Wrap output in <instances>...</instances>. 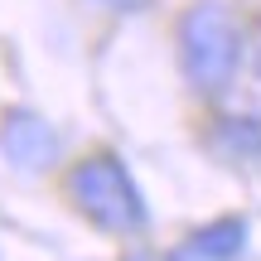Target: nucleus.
Returning <instances> with one entry per match:
<instances>
[{"label": "nucleus", "instance_id": "obj_6", "mask_svg": "<svg viewBox=\"0 0 261 261\" xmlns=\"http://www.w3.org/2000/svg\"><path fill=\"white\" fill-rule=\"evenodd\" d=\"M97 5H107V10H121V15H130V10H145L150 0H97Z\"/></svg>", "mask_w": 261, "mask_h": 261}, {"label": "nucleus", "instance_id": "obj_4", "mask_svg": "<svg viewBox=\"0 0 261 261\" xmlns=\"http://www.w3.org/2000/svg\"><path fill=\"white\" fill-rule=\"evenodd\" d=\"M247 232H252L247 218H213V223L194 227V232L169 252V261H242Z\"/></svg>", "mask_w": 261, "mask_h": 261}, {"label": "nucleus", "instance_id": "obj_5", "mask_svg": "<svg viewBox=\"0 0 261 261\" xmlns=\"http://www.w3.org/2000/svg\"><path fill=\"white\" fill-rule=\"evenodd\" d=\"M208 140H213V150L227 155V160H261V112L223 116Z\"/></svg>", "mask_w": 261, "mask_h": 261}, {"label": "nucleus", "instance_id": "obj_3", "mask_svg": "<svg viewBox=\"0 0 261 261\" xmlns=\"http://www.w3.org/2000/svg\"><path fill=\"white\" fill-rule=\"evenodd\" d=\"M0 155L15 174H44L58 160V130L29 107H15L0 126Z\"/></svg>", "mask_w": 261, "mask_h": 261}, {"label": "nucleus", "instance_id": "obj_1", "mask_svg": "<svg viewBox=\"0 0 261 261\" xmlns=\"http://www.w3.org/2000/svg\"><path fill=\"white\" fill-rule=\"evenodd\" d=\"M242 29L227 15L223 5L203 0L179 19V68H184V83L198 97H218L232 87L237 68H242Z\"/></svg>", "mask_w": 261, "mask_h": 261}, {"label": "nucleus", "instance_id": "obj_2", "mask_svg": "<svg viewBox=\"0 0 261 261\" xmlns=\"http://www.w3.org/2000/svg\"><path fill=\"white\" fill-rule=\"evenodd\" d=\"M68 198H73V208L92 227L116 232V237H136V232H145V223H150L145 198H140L130 169L116 155H87V160H77L73 174H68Z\"/></svg>", "mask_w": 261, "mask_h": 261}, {"label": "nucleus", "instance_id": "obj_7", "mask_svg": "<svg viewBox=\"0 0 261 261\" xmlns=\"http://www.w3.org/2000/svg\"><path fill=\"white\" fill-rule=\"evenodd\" d=\"M252 68H256V77H261V24H256V39H252Z\"/></svg>", "mask_w": 261, "mask_h": 261}]
</instances>
